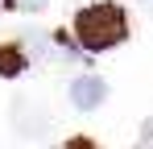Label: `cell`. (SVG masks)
Instances as JSON below:
<instances>
[{"instance_id":"obj_1","label":"cell","mask_w":153,"mask_h":149,"mask_svg":"<svg viewBox=\"0 0 153 149\" xmlns=\"http://www.w3.org/2000/svg\"><path fill=\"white\" fill-rule=\"evenodd\" d=\"M75 37H79V46L87 50V54H103V50L120 46L128 37L124 8H120V4H108V0L87 4V8L75 17Z\"/></svg>"},{"instance_id":"obj_2","label":"cell","mask_w":153,"mask_h":149,"mask_svg":"<svg viewBox=\"0 0 153 149\" xmlns=\"http://www.w3.org/2000/svg\"><path fill=\"white\" fill-rule=\"evenodd\" d=\"M103 99H108V83H103L100 74H79L75 83H71V104H75L79 112H95Z\"/></svg>"},{"instance_id":"obj_3","label":"cell","mask_w":153,"mask_h":149,"mask_svg":"<svg viewBox=\"0 0 153 149\" xmlns=\"http://www.w3.org/2000/svg\"><path fill=\"white\" fill-rule=\"evenodd\" d=\"M25 66H29V54H25V50H21V46H4V42H0V74H4V79H17Z\"/></svg>"},{"instance_id":"obj_4","label":"cell","mask_w":153,"mask_h":149,"mask_svg":"<svg viewBox=\"0 0 153 149\" xmlns=\"http://www.w3.org/2000/svg\"><path fill=\"white\" fill-rule=\"evenodd\" d=\"M4 4H8V8H17V13H42L50 0H4Z\"/></svg>"},{"instance_id":"obj_5","label":"cell","mask_w":153,"mask_h":149,"mask_svg":"<svg viewBox=\"0 0 153 149\" xmlns=\"http://www.w3.org/2000/svg\"><path fill=\"white\" fill-rule=\"evenodd\" d=\"M145 141H153V124H149V128H145Z\"/></svg>"}]
</instances>
